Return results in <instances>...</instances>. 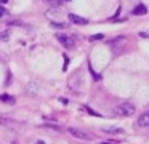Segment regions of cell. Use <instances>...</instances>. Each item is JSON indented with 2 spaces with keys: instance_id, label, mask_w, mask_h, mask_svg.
I'll list each match as a JSON object with an SVG mask.
<instances>
[{
  "instance_id": "obj_1",
  "label": "cell",
  "mask_w": 149,
  "mask_h": 144,
  "mask_svg": "<svg viewBox=\"0 0 149 144\" xmlns=\"http://www.w3.org/2000/svg\"><path fill=\"white\" fill-rule=\"evenodd\" d=\"M114 114L120 115V117H128V115H133V114H135V106H133L132 102H122V104H119L116 109H114Z\"/></svg>"
},
{
  "instance_id": "obj_2",
  "label": "cell",
  "mask_w": 149,
  "mask_h": 144,
  "mask_svg": "<svg viewBox=\"0 0 149 144\" xmlns=\"http://www.w3.org/2000/svg\"><path fill=\"white\" fill-rule=\"evenodd\" d=\"M56 38H58L59 43H61L64 48H74L75 47V38L71 37V35H68V34H61V32H58V34H56Z\"/></svg>"
},
{
  "instance_id": "obj_3",
  "label": "cell",
  "mask_w": 149,
  "mask_h": 144,
  "mask_svg": "<svg viewBox=\"0 0 149 144\" xmlns=\"http://www.w3.org/2000/svg\"><path fill=\"white\" fill-rule=\"evenodd\" d=\"M68 131L71 133V136L77 138V139H84V141H91L93 139L91 134H87V133H84V131L77 130V128H68Z\"/></svg>"
},
{
  "instance_id": "obj_4",
  "label": "cell",
  "mask_w": 149,
  "mask_h": 144,
  "mask_svg": "<svg viewBox=\"0 0 149 144\" xmlns=\"http://www.w3.org/2000/svg\"><path fill=\"white\" fill-rule=\"evenodd\" d=\"M69 19H71V22H74V24H79V26H87L88 21L85 18H82V16H77L74 15V13H71L69 15Z\"/></svg>"
},
{
  "instance_id": "obj_5",
  "label": "cell",
  "mask_w": 149,
  "mask_h": 144,
  "mask_svg": "<svg viewBox=\"0 0 149 144\" xmlns=\"http://www.w3.org/2000/svg\"><path fill=\"white\" fill-rule=\"evenodd\" d=\"M136 123H138V127H149V111L148 112H143L141 115H139V118H138V122H136Z\"/></svg>"
},
{
  "instance_id": "obj_6",
  "label": "cell",
  "mask_w": 149,
  "mask_h": 144,
  "mask_svg": "<svg viewBox=\"0 0 149 144\" xmlns=\"http://www.w3.org/2000/svg\"><path fill=\"white\" fill-rule=\"evenodd\" d=\"M103 131L104 133H109V134H122L123 130L119 127H103Z\"/></svg>"
},
{
  "instance_id": "obj_7",
  "label": "cell",
  "mask_w": 149,
  "mask_h": 144,
  "mask_svg": "<svg viewBox=\"0 0 149 144\" xmlns=\"http://www.w3.org/2000/svg\"><path fill=\"white\" fill-rule=\"evenodd\" d=\"M148 13V8H146L144 5H136L135 8H133V15H136V16H139V15H146Z\"/></svg>"
},
{
  "instance_id": "obj_8",
  "label": "cell",
  "mask_w": 149,
  "mask_h": 144,
  "mask_svg": "<svg viewBox=\"0 0 149 144\" xmlns=\"http://www.w3.org/2000/svg\"><path fill=\"white\" fill-rule=\"evenodd\" d=\"M0 99H2V101H5V102H13L15 101L13 96H8V95H0Z\"/></svg>"
},
{
  "instance_id": "obj_9",
  "label": "cell",
  "mask_w": 149,
  "mask_h": 144,
  "mask_svg": "<svg viewBox=\"0 0 149 144\" xmlns=\"http://www.w3.org/2000/svg\"><path fill=\"white\" fill-rule=\"evenodd\" d=\"M10 32L11 31H3V32H2V34H0V40H8V38H10Z\"/></svg>"
},
{
  "instance_id": "obj_10",
  "label": "cell",
  "mask_w": 149,
  "mask_h": 144,
  "mask_svg": "<svg viewBox=\"0 0 149 144\" xmlns=\"http://www.w3.org/2000/svg\"><path fill=\"white\" fill-rule=\"evenodd\" d=\"M50 24H52V27H56V29H64L66 27L64 22H55V21H52Z\"/></svg>"
},
{
  "instance_id": "obj_11",
  "label": "cell",
  "mask_w": 149,
  "mask_h": 144,
  "mask_svg": "<svg viewBox=\"0 0 149 144\" xmlns=\"http://www.w3.org/2000/svg\"><path fill=\"white\" fill-rule=\"evenodd\" d=\"M8 26H24V24H23V21L15 19V21H8Z\"/></svg>"
},
{
  "instance_id": "obj_12",
  "label": "cell",
  "mask_w": 149,
  "mask_h": 144,
  "mask_svg": "<svg viewBox=\"0 0 149 144\" xmlns=\"http://www.w3.org/2000/svg\"><path fill=\"white\" fill-rule=\"evenodd\" d=\"M103 38V34H96V35H91L90 40H101Z\"/></svg>"
},
{
  "instance_id": "obj_13",
  "label": "cell",
  "mask_w": 149,
  "mask_h": 144,
  "mask_svg": "<svg viewBox=\"0 0 149 144\" xmlns=\"http://www.w3.org/2000/svg\"><path fill=\"white\" fill-rule=\"evenodd\" d=\"M68 63H69V58L64 54V66H63V70H66V69H68Z\"/></svg>"
},
{
  "instance_id": "obj_14",
  "label": "cell",
  "mask_w": 149,
  "mask_h": 144,
  "mask_svg": "<svg viewBox=\"0 0 149 144\" xmlns=\"http://www.w3.org/2000/svg\"><path fill=\"white\" fill-rule=\"evenodd\" d=\"M85 111H87L88 114H91V115H98V112H95L93 109H90V107H85Z\"/></svg>"
},
{
  "instance_id": "obj_15",
  "label": "cell",
  "mask_w": 149,
  "mask_h": 144,
  "mask_svg": "<svg viewBox=\"0 0 149 144\" xmlns=\"http://www.w3.org/2000/svg\"><path fill=\"white\" fill-rule=\"evenodd\" d=\"M45 128H52V130H56V131H59V130H61L59 127H55V125H45Z\"/></svg>"
},
{
  "instance_id": "obj_16",
  "label": "cell",
  "mask_w": 149,
  "mask_h": 144,
  "mask_svg": "<svg viewBox=\"0 0 149 144\" xmlns=\"http://www.w3.org/2000/svg\"><path fill=\"white\" fill-rule=\"evenodd\" d=\"M7 15V10L3 8V6H0V18H2V16H5Z\"/></svg>"
},
{
  "instance_id": "obj_17",
  "label": "cell",
  "mask_w": 149,
  "mask_h": 144,
  "mask_svg": "<svg viewBox=\"0 0 149 144\" xmlns=\"http://www.w3.org/2000/svg\"><path fill=\"white\" fill-rule=\"evenodd\" d=\"M59 101H61L63 104H68V99H64V98H59Z\"/></svg>"
},
{
  "instance_id": "obj_18",
  "label": "cell",
  "mask_w": 149,
  "mask_h": 144,
  "mask_svg": "<svg viewBox=\"0 0 149 144\" xmlns=\"http://www.w3.org/2000/svg\"><path fill=\"white\" fill-rule=\"evenodd\" d=\"M34 144H45V143H43V141H36Z\"/></svg>"
},
{
  "instance_id": "obj_19",
  "label": "cell",
  "mask_w": 149,
  "mask_h": 144,
  "mask_svg": "<svg viewBox=\"0 0 149 144\" xmlns=\"http://www.w3.org/2000/svg\"><path fill=\"white\" fill-rule=\"evenodd\" d=\"M8 2V0H0V3H7Z\"/></svg>"
},
{
  "instance_id": "obj_20",
  "label": "cell",
  "mask_w": 149,
  "mask_h": 144,
  "mask_svg": "<svg viewBox=\"0 0 149 144\" xmlns=\"http://www.w3.org/2000/svg\"><path fill=\"white\" fill-rule=\"evenodd\" d=\"M101 144H112V143H101Z\"/></svg>"
}]
</instances>
